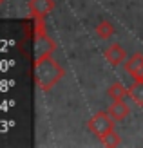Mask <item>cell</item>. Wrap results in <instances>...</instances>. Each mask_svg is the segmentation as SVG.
I'll use <instances>...</instances> for the list:
<instances>
[{"label":"cell","instance_id":"cell-10","mask_svg":"<svg viewBox=\"0 0 143 148\" xmlns=\"http://www.w3.org/2000/svg\"><path fill=\"white\" fill-rule=\"evenodd\" d=\"M129 98L132 99L134 105L143 107V81H136L129 87Z\"/></svg>","mask_w":143,"mask_h":148},{"label":"cell","instance_id":"cell-4","mask_svg":"<svg viewBox=\"0 0 143 148\" xmlns=\"http://www.w3.org/2000/svg\"><path fill=\"white\" fill-rule=\"evenodd\" d=\"M123 69L132 79L143 81V53H134L129 56L123 63Z\"/></svg>","mask_w":143,"mask_h":148},{"label":"cell","instance_id":"cell-11","mask_svg":"<svg viewBox=\"0 0 143 148\" xmlns=\"http://www.w3.org/2000/svg\"><path fill=\"white\" fill-rule=\"evenodd\" d=\"M100 141H102V145H103V146L114 148V146H120V145H122V137L116 134V130H112V132H109L107 136H103Z\"/></svg>","mask_w":143,"mask_h":148},{"label":"cell","instance_id":"cell-8","mask_svg":"<svg viewBox=\"0 0 143 148\" xmlns=\"http://www.w3.org/2000/svg\"><path fill=\"white\" fill-rule=\"evenodd\" d=\"M107 96L112 101H125V98H129V88L120 81H114L109 88H107Z\"/></svg>","mask_w":143,"mask_h":148},{"label":"cell","instance_id":"cell-5","mask_svg":"<svg viewBox=\"0 0 143 148\" xmlns=\"http://www.w3.org/2000/svg\"><path fill=\"white\" fill-rule=\"evenodd\" d=\"M103 58L112 65V67H118V65H123L125 63V60H127V51L123 49L122 43L112 42L109 47L103 49Z\"/></svg>","mask_w":143,"mask_h":148},{"label":"cell","instance_id":"cell-6","mask_svg":"<svg viewBox=\"0 0 143 148\" xmlns=\"http://www.w3.org/2000/svg\"><path fill=\"white\" fill-rule=\"evenodd\" d=\"M55 0H29V14L35 20H46L49 13L55 9Z\"/></svg>","mask_w":143,"mask_h":148},{"label":"cell","instance_id":"cell-3","mask_svg":"<svg viewBox=\"0 0 143 148\" xmlns=\"http://www.w3.org/2000/svg\"><path fill=\"white\" fill-rule=\"evenodd\" d=\"M114 119L111 117V114L107 112V110H100V112H96L91 119L87 121V128L93 132V134L102 139L103 136H107L109 132L114 130Z\"/></svg>","mask_w":143,"mask_h":148},{"label":"cell","instance_id":"cell-12","mask_svg":"<svg viewBox=\"0 0 143 148\" xmlns=\"http://www.w3.org/2000/svg\"><path fill=\"white\" fill-rule=\"evenodd\" d=\"M4 2H6V0H0V5H2V4H4Z\"/></svg>","mask_w":143,"mask_h":148},{"label":"cell","instance_id":"cell-9","mask_svg":"<svg viewBox=\"0 0 143 148\" xmlns=\"http://www.w3.org/2000/svg\"><path fill=\"white\" fill-rule=\"evenodd\" d=\"M94 33L100 40H109V38H112V34L116 33V29L109 20H100L94 27Z\"/></svg>","mask_w":143,"mask_h":148},{"label":"cell","instance_id":"cell-7","mask_svg":"<svg viewBox=\"0 0 143 148\" xmlns=\"http://www.w3.org/2000/svg\"><path fill=\"white\" fill-rule=\"evenodd\" d=\"M107 112L114 121H123L127 116L131 114V107L125 101H112V105L107 108Z\"/></svg>","mask_w":143,"mask_h":148},{"label":"cell","instance_id":"cell-1","mask_svg":"<svg viewBox=\"0 0 143 148\" xmlns=\"http://www.w3.org/2000/svg\"><path fill=\"white\" fill-rule=\"evenodd\" d=\"M64 76H65V69L53 56L35 63L33 78H35L36 87H38L42 92H49Z\"/></svg>","mask_w":143,"mask_h":148},{"label":"cell","instance_id":"cell-2","mask_svg":"<svg viewBox=\"0 0 143 148\" xmlns=\"http://www.w3.org/2000/svg\"><path fill=\"white\" fill-rule=\"evenodd\" d=\"M56 51V42L51 38L46 31V22L36 20L35 27V36H33V62H40L46 58L53 56V53Z\"/></svg>","mask_w":143,"mask_h":148}]
</instances>
